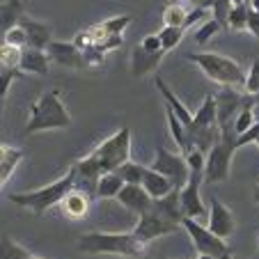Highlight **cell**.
<instances>
[{"mask_svg": "<svg viewBox=\"0 0 259 259\" xmlns=\"http://www.w3.org/2000/svg\"><path fill=\"white\" fill-rule=\"evenodd\" d=\"M115 200H117L124 209H131L133 213H138V215L147 213L154 204V200L149 197V193H147L142 186H133V184H126Z\"/></svg>", "mask_w": 259, "mask_h": 259, "instance_id": "obj_15", "label": "cell"}, {"mask_svg": "<svg viewBox=\"0 0 259 259\" xmlns=\"http://www.w3.org/2000/svg\"><path fill=\"white\" fill-rule=\"evenodd\" d=\"M46 55H49V60H53V62L62 64V67H69V69L85 67L83 51L73 44V41H58V39H53L49 44V49H46Z\"/></svg>", "mask_w": 259, "mask_h": 259, "instance_id": "obj_13", "label": "cell"}, {"mask_svg": "<svg viewBox=\"0 0 259 259\" xmlns=\"http://www.w3.org/2000/svg\"><path fill=\"white\" fill-rule=\"evenodd\" d=\"M122 46V34H113V37H108V41L101 46L103 53H108V51H113V49H119Z\"/></svg>", "mask_w": 259, "mask_h": 259, "instance_id": "obj_42", "label": "cell"}, {"mask_svg": "<svg viewBox=\"0 0 259 259\" xmlns=\"http://www.w3.org/2000/svg\"><path fill=\"white\" fill-rule=\"evenodd\" d=\"M161 60H163V51L161 53H149V51H145L140 44H138L131 53V76L142 78L147 73H152L154 69L161 64Z\"/></svg>", "mask_w": 259, "mask_h": 259, "instance_id": "obj_16", "label": "cell"}, {"mask_svg": "<svg viewBox=\"0 0 259 259\" xmlns=\"http://www.w3.org/2000/svg\"><path fill=\"white\" fill-rule=\"evenodd\" d=\"M19 73H21L19 69H3V71H0V101H5V97L10 94L12 83L16 80Z\"/></svg>", "mask_w": 259, "mask_h": 259, "instance_id": "obj_34", "label": "cell"}, {"mask_svg": "<svg viewBox=\"0 0 259 259\" xmlns=\"http://www.w3.org/2000/svg\"><path fill=\"white\" fill-rule=\"evenodd\" d=\"M227 28L230 30H248V5H234L230 12V19H227Z\"/></svg>", "mask_w": 259, "mask_h": 259, "instance_id": "obj_29", "label": "cell"}, {"mask_svg": "<svg viewBox=\"0 0 259 259\" xmlns=\"http://www.w3.org/2000/svg\"><path fill=\"white\" fill-rule=\"evenodd\" d=\"M248 3H250V0H245V5H248Z\"/></svg>", "mask_w": 259, "mask_h": 259, "instance_id": "obj_53", "label": "cell"}, {"mask_svg": "<svg viewBox=\"0 0 259 259\" xmlns=\"http://www.w3.org/2000/svg\"><path fill=\"white\" fill-rule=\"evenodd\" d=\"M3 103L5 101H0V124H3Z\"/></svg>", "mask_w": 259, "mask_h": 259, "instance_id": "obj_47", "label": "cell"}, {"mask_svg": "<svg viewBox=\"0 0 259 259\" xmlns=\"http://www.w3.org/2000/svg\"><path fill=\"white\" fill-rule=\"evenodd\" d=\"M154 83H156V90L161 92V97L165 99V106L170 108V110L177 115V117H179V122L184 124V126H186V131H188V128H191V124H193V113L188 110L186 106H184V101H181V99L177 97V94L172 92L170 88H167L163 78H156Z\"/></svg>", "mask_w": 259, "mask_h": 259, "instance_id": "obj_17", "label": "cell"}, {"mask_svg": "<svg viewBox=\"0 0 259 259\" xmlns=\"http://www.w3.org/2000/svg\"><path fill=\"white\" fill-rule=\"evenodd\" d=\"M188 16V7H184L181 3H172L163 10V25H172V28H184Z\"/></svg>", "mask_w": 259, "mask_h": 259, "instance_id": "obj_25", "label": "cell"}, {"mask_svg": "<svg viewBox=\"0 0 259 259\" xmlns=\"http://www.w3.org/2000/svg\"><path fill=\"white\" fill-rule=\"evenodd\" d=\"M193 64L204 71V76H209L213 83L223 85V88H241L243 90L245 83V71L241 69L239 62H234L232 58L227 55H220V53H191L188 55Z\"/></svg>", "mask_w": 259, "mask_h": 259, "instance_id": "obj_6", "label": "cell"}, {"mask_svg": "<svg viewBox=\"0 0 259 259\" xmlns=\"http://www.w3.org/2000/svg\"><path fill=\"white\" fill-rule=\"evenodd\" d=\"M197 259H218V257H211V254H200Z\"/></svg>", "mask_w": 259, "mask_h": 259, "instance_id": "obj_46", "label": "cell"}, {"mask_svg": "<svg viewBox=\"0 0 259 259\" xmlns=\"http://www.w3.org/2000/svg\"><path fill=\"white\" fill-rule=\"evenodd\" d=\"M90 200H92L90 195H85L83 191H76V188H73V191H69L67 195H64V200L60 202V209H62V213L67 215V218L80 220V218H85V213H88Z\"/></svg>", "mask_w": 259, "mask_h": 259, "instance_id": "obj_19", "label": "cell"}, {"mask_svg": "<svg viewBox=\"0 0 259 259\" xmlns=\"http://www.w3.org/2000/svg\"><path fill=\"white\" fill-rule=\"evenodd\" d=\"M236 131L234 126H225L220 128V138L211 152L206 154V165H204V184L206 186H213V184H223L230 177V165L232 158L236 154Z\"/></svg>", "mask_w": 259, "mask_h": 259, "instance_id": "obj_5", "label": "cell"}, {"mask_svg": "<svg viewBox=\"0 0 259 259\" xmlns=\"http://www.w3.org/2000/svg\"><path fill=\"white\" fill-rule=\"evenodd\" d=\"M204 184V172H191L188 184L179 191L181 197V209H184V218H193V220H202L206 215V206L202 202L200 188Z\"/></svg>", "mask_w": 259, "mask_h": 259, "instance_id": "obj_11", "label": "cell"}, {"mask_svg": "<svg viewBox=\"0 0 259 259\" xmlns=\"http://www.w3.org/2000/svg\"><path fill=\"white\" fill-rule=\"evenodd\" d=\"M21 161H23V149H14V152H12V156L7 158L3 165H0V188L5 186V181L12 177V172L16 170V165H19Z\"/></svg>", "mask_w": 259, "mask_h": 259, "instance_id": "obj_30", "label": "cell"}, {"mask_svg": "<svg viewBox=\"0 0 259 259\" xmlns=\"http://www.w3.org/2000/svg\"><path fill=\"white\" fill-rule=\"evenodd\" d=\"M21 58H23V49L0 44V69H19Z\"/></svg>", "mask_w": 259, "mask_h": 259, "instance_id": "obj_27", "label": "cell"}, {"mask_svg": "<svg viewBox=\"0 0 259 259\" xmlns=\"http://www.w3.org/2000/svg\"><path fill=\"white\" fill-rule=\"evenodd\" d=\"M220 23L218 21H213V19H209V21H204V23L200 25V28H197V32H195V41L200 46H204L206 41L211 39V37H213V34H218L220 32Z\"/></svg>", "mask_w": 259, "mask_h": 259, "instance_id": "obj_32", "label": "cell"}, {"mask_svg": "<svg viewBox=\"0 0 259 259\" xmlns=\"http://www.w3.org/2000/svg\"><path fill=\"white\" fill-rule=\"evenodd\" d=\"M186 163H188V167H191V172H204L206 158L200 149H193V152L186 154Z\"/></svg>", "mask_w": 259, "mask_h": 259, "instance_id": "obj_36", "label": "cell"}, {"mask_svg": "<svg viewBox=\"0 0 259 259\" xmlns=\"http://www.w3.org/2000/svg\"><path fill=\"white\" fill-rule=\"evenodd\" d=\"M152 170L167 177L177 191H181V188L186 186L188 177H191V167H188V163H186V156H184V154L167 152L165 147H156V158H154V163H152Z\"/></svg>", "mask_w": 259, "mask_h": 259, "instance_id": "obj_9", "label": "cell"}, {"mask_svg": "<svg viewBox=\"0 0 259 259\" xmlns=\"http://www.w3.org/2000/svg\"><path fill=\"white\" fill-rule=\"evenodd\" d=\"M211 232L220 239H230L236 230V218L230 209H227L218 197H211V211H209V223H206Z\"/></svg>", "mask_w": 259, "mask_h": 259, "instance_id": "obj_12", "label": "cell"}, {"mask_svg": "<svg viewBox=\"0 0 259 259\" xmlns=\"http://www.w3.org/2000/svg\"><path fill=\"white\" fill-rule=\"evenodd\" d=\"M62 90L53 88L46 94H41L37 101L30 106V119L25 124V133L32 136V133L39 131H49V128H69L71 126V115L64 108L62 99H60Z\"/></svg>", "mask_w": 259, "mask_h": 259, "instance_id": "obj_3", "label": "cell"}, {"mask_svg": "<svg viewBox=\"0 0 259 259\" xmlns=\"http://www.w3.org/2000/svg\"><path fill=\"white\" fill-rule=\"evenodd\" d=\"M3 44L16 46V49H28V34H25V30L21 28L19 23H16L14 28H10L5 32V37H3Z\"/></svg>", "mask_w": 259, "mask_h": 259, "instance_id": "obj_31", "label": "cell"}, {"mask_svg": "<svg viewBox=\"0 0 259 259\" xmlns=\"http://www.w3.org/2000/svg\"><path fill=\"white\" fill-rule=\"evenodd\" d=\"M181 227L188 232L193 245H195V250L200 254H211V257H218V259H232V250L227 245V241L215 236L209 227L202 225L200 220L184 218L181 220Z\"/></svg>", "mask_w": 259, "mask_h": 259, "instance_id": "obj_8", "label": "cell"}, {"mask_svg": "<svg viewBox=\"0 0 259 259\" xmlns=\"http://www.w3.org/2000/svg\"><path fill=\"white\" fill-rule=\"evenodd\" d=\"M124 186H126V184L122 181V177H119L117 172H108L97 184V197L99 200H113V197L119 195V191H122Z\"/></svg>", "mask_w": 259, "mask_h": 259, "instance_id": "obj_22", "label": "cell"}, {"mask_svg": "<svg viewBox=\"0 0 259 259\" xmlns=\"http://www.w3.org/2000/svg\"><path fill=\"white\" fill-rule=\"evenodd\" d=\"M215 97V119H218V126H234L236 115L241 113V108L245 103V92H239L236 88H223Z\"/></svg>", "mask_w": 259, "mask_h": 259, "instance_id": "obj_10", "label": "cell"}, {"mask_svg": "<svg viewBox=\"0 0 259 259\" xmlns=\"http://www.w3.org/2000/svg\"><path fill=\"white\" fill-rule=\"evenodd\" d=\"M184 32H186L184 28H172V25H163V30L158 32V39H161L163 51L167 53V51L177 49V46H179V41L184 39Z\"/></svg>", "mask_w": 259, "mask_h": 259, "instance_id": "obj_28", "label": "cell"}, {"mask_svg": "<svg viewBox=\"0 0 259 259\" xmlns=\"http://www.w3.org/2000/svg\"><path fill=\"white\" fill-rule=\"evenodd\" d=\"M78 250L85 254H122V257H142L149 243L140 241L133 232H90L78 239Z\"/></svg>", "mask_w": 259, "mask_h": 259, "instance_id": "obj_2", "label": "cell"}, {"mask_svg": "<svg viewBox=\"0 0 259 259\" xmlns=\"http://www.w3.org/2000/svg\"><path fill=\"white\" fill-rule=\"evenodd\" d=\"M206 16H209V10H204V7H197V5L188 7V16H186V23H184V30L191 28V25L197 23V21H209Z\"/></svg>", "mask_w": 259, "mask_h": 259, "instance_id": "obj_37", "label": "cell"}, {"mask_svg": "<svg viewBox=\"0 0 259 259\" xmlns=\"http://www.w3.org/2000/svg\"><path fill=\"white\" fill-rule=\"evenodd\" d=\"M49 55L46 51H39V49H23V58H21V67L19 71L21 73H39V76H46L49 73Z\"/></svg>", "mask_w": 259, "mask_h": 259, "instance_id": "obj_20", "label": "cell"}, {"mask_svg": "<svg viewBox=\"0 0 259 259\" xmlns=\"http://www.w3.org/2000/svg\"><path fill=\"white\" fill-rule=\"evenodd\" d=\"M248 30L259 39V12H254L252 7H248Z\"/></svg>", "mask_w": 259, "mask_h": 259, "instance_id": "obj_41", "label": "cell"}, {"mask_svg": "<svg viewBox=\"0 0 259 259\" xmlns=\"http://www.w3.org/2000/svg\"><path fill=\"white\" fill-rule=\"evenodd\" d=\"M254 200L259 202V188H257V191H254Z\"/></svg>", "mask_w": 259, "mask_h": 259, "instance_id": "obj_50", "label": "cell"}, {"mask_svg": "<svg viewBox=\"0 0 259 259\" xmlns=\"http://www.w3.org/2000/svg\"><path fill=\"white\" fill-rule=\"evenodd\" d=\"M83 58H85V67H101L103 60H106V53L101 49H88L83 51Z\"/></svg>", "mask_w": 259, "mask_h": 259, "instance_id": "obj_38", "label": "cell"}, {"mask_svg": "<svg viewBox=\"0 0 259 259\" xmlns=\"http://www.w3.org/2000/svg\"><path fill=\"white\" fill-rule=\"evenodd\" d=\"M254 119L259 122V103H254Z\"/></svg>", "mask_w": 259, "mask_h": 259, "instance_id": "obj_45", "label": "cell"}, {"mask_svg": "<svg viewBox=\"0 0 259 259\" xmlns=\"http://www.w3.org/2000/svg\"><path fill=\"white\" fill-rule=\"evenodd\" d=\"M248 7H252L254 12H259V0H250V3H248Z\"/></svg>", "mask_w": 259, "mask_h": 259, "instance_id": "obj_44", "label": "cell"}, {"mask_svg": "<svg viewBox=\"0 0 259 259\" xmlns=\"http://www.w3.org/2000/svg\"><path fill=\"white\" fill-rule=\"evenodd\" d=\"M140 46H142L145 51H149V53H161V51H163L158 34H147V37H142ZM163 53H165V51H163Z\"/></svg>", "mask_w": 259, "mask_h": 259, "instance_id": "obj_40", "label": "cell"}, {"mask_svg": "<svg viewBox=\"0 0 259 259\" xmlns=\"http://www.w3.org/2000/svg\"><path fill=\"white\" fill-rule=\"evenodd\" d=\"M142 188L149 193V197H152V200H161V197L170 195L172 191H177L167 177H163L161 172L152 170V167H147V170H145V177H142Z\"/></svg>", "mask_w": 259, "mask_h": 259, "instance_id": "obj_18", "label": "cell"}, {"mask_svg": "<svg viewBox=\"0 0 259 259\" xmlns=\"http://www.w3.org/2000/svg\"><path fill=\"white\" fill-rule=\"evenodd\" d=\"M21 16H23V5H21V0H7V3L0 5V44H3L5 32L19 23Z\"/></svg>", "mask_w": 259, "mask_h": 259, "instance_id": "obj_21", "label": "cell"}, {"mask_svg": "<svg viewBox=\"0 0 259 259\" xmlns=\"http://www.w3.org/2000/svg\"><path fill=\"white\" fill-rule=\"evenodd\" d=\"M259 140V122H254L252 126L248 128L245 133H241L239 138H236V147H245V145H252V142Z\"/></svg>", "mask_w": 259, "mask_h": 259, "instance_id": "obj_39", "label": "cell"}, {"mask_svg": "<svg viewBox=\"0 0 259 259\" xmlns=\"http://www.w3.org/2000/svg\"><path fill=\"white\" fill-rule=\"evenodd\" d=\"M165 117H167V126H170V133L172 138H175L177 147H179L181 152H184V156H186L188 152H191V145H188V133H186V126L179 122V117H177L175 113H172L170 108L165 106Z\"/></svg>", "mask_w": 259, "mask_h": 259, "instance_id": "obj_23", "label": "cell"}, {"mask_svg": "<svg viewBox=\"0 0 259 259\" xmlns=\"http://www.w3.org/2000/svg\"><path fill=\"white\" fill-rule=\"evenodd\" d=\"M69 191H73V177L67 170V175L60 177L58 181L49 184L44 188H37V191H25V193H12L10 202H14L21 209H28L37 215H44L49 209L60 206V202L64 200Z\"/></svg>", "mask_w": 259, "mask_h": 259, "instance_id": "obj_4", "label": "cell"}, {"mask_svg": "<svg viewBox=\"0 0 259 259\" xmlns=\"http://www.w3.org/2000/svg\"><path fill=\"white\" fill-rule=\"evenodd\" d=\"M202 0H191V5H200Z\"/></svg>", "mask_w": 259, "mask_h": 259, "instance_id": "obj_48", "label": "cell"}, {"mask_svg": "<svg viewBox=\"0 0 259 259\" xmlns=\"http://www.w3.org/2000/svg\"><path fill=\"white\" fill-rule=\"evenodd\" d=\"M12 152H14V147H10V145H3V142H0V165H3V163H5L7 158L12 156Z\"/></svg>", "mask_w": 259, "mask_h": 259, "instance_id": "obj_43", "label": "cell"}, {"mask_svg": "<svg viewBox=\"0 0 259 259\" xmlns=\"http://www.w3.org/2000/svg\"><path fill=\"white\" fill-rule=\"evenodd\" d=\"M257 245H259V236H257Z\"/></svg>", "mask_w": 259, "mask_h": 259, "instance_id": "obj_52", "label": "cell"}, {"mask_svg": "<svg viewBox=\"0 0 259 259\" xmlns=\"http://www.w3.org/2000/svg\"><path fill=\"white\" fill-rule=\"evenodd\" d=\"M254 103H259V92H257V94H254Z\"/></svg>", "mask_w": 259, "mask_h": 259, "instance_id": "obj_51", "label": "cell"}, {"mask_svg": "<svg viewBox=\"0 0 259 259\" xmlns=\"http://www.w3.org/2000/svg\"><path fill=\"white\" fill-rule=\"evenodd\" d=\"M19 25L25 30L28 34V46L30 49H39V51H46L49 44L53 41V28L44 21H34V19H28V16H21Z\"/></svg>", "mask_w": 259, "mask_h": 259, "instance_id": "obj_14", "label": "cell"}, {"mask_svg": "<svg viewBox=\"0 0 259 259\" xmlns=\"http://www.w3.org/2000/svg\"><path fill=\"white\" fill-rule=\"evenodd\" d=\"M101 23H103V28H106L110 34H122L124 28L131 23V16H115V19L101 21Z\"/></svg>", "mask_w": 259, "mask_h": 259, "instance_id": "obj_35", "label": "cell"}, {"mask_svg": "<svg viewBox=\"0 0 259 259\" xmlns=\"http://www.w3.org/2000/svg\"><path fill=\"white\" fill-rule=\"evenodd\" d=\"M243 92L254 97L259 92V60H252L250 71L245 73V83H243Z\"/></svg>", "mask_w": 259, "mask_h": 259, "instance_id": "obj_33", "label": "cell"}, {"mask_svg": "<svg viewBox=\"0 0 259 259\" xmlns=\"http://www.w3.org/2000/svg\"><path fill=\"white\" fill-rule=\"evenodd\" d=\"M28 257L30 252L16 241H12V236L7 234L0 236V259H28Z\"/></svg>", "mask_w": 259, "mask_h": 259, "instance_id": "obj_26", "label": "cell"}, {"mask_svg": "<svg viewBox=\"0 0 259 259\" xmlns=\"http://www.w3.org/2000/svg\"><path fill=\"white\" fill-rule=\"evenodd\" d=\"M179 227H181L179 220H175L163 206H158L156 202H154L152 209L147 211V213L138 215V223H136V227H133V234H136L140 241H145V243H152L154 239L172 234V232H177Z\"/></svg>", "mask_w": 259, "mask_h": 259, "instance_id": "obj_7", "label": "cell"}, {"mask_svg": "<svg viewBox=\"0 0 259 259\" xmlns=\"http://www.w3.org/2000/svg\"><path fill=\"white\" fill-rule=\"evenodd\" d=\"M28 259H44V257H37V254H30Z\"/></svg>", "mask_w": 259, "mask_h": 259, "instance_id": "obj_49", "label": "cell"}, {"mask_svg": "<svg viewBox=\"0 0 259 259\" xmlns=\"http://www.w3.org/2000/svg\"><path fill=\"white\" fill-rule=\"evenodd\" d=\"M128 156H131V128L124 126L115 136L106 138L88 156L78 158L69 167L73 177V188L83 191L90 197H97L99 179L108 172H115L117 167H122L126 161H131Z\"/></svg>", "mask_w": 259, "mask_h": 259, "instance_id": "obj_1", "label": "cell"}, {"mask_svg": "<svg viewBox=\"0 0 259 259\" xmlns=\"http://www.w3.org/2000/svg\"><path fill=\"white\" fill-rule=\"evenodd\" d=\"M145 165L140 163H133V161H126L122 167H117V175L122 177L124 184H133V186H142V177H145Z\"/></svg>", "mask_w": 259, "mask_h": 259, "instance_id": "obj_24", "label": "cell"}]
</instances>
